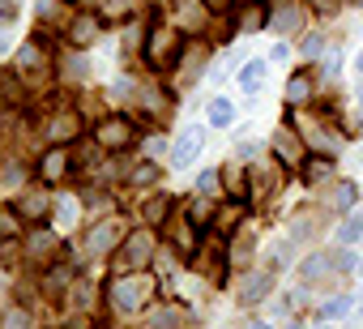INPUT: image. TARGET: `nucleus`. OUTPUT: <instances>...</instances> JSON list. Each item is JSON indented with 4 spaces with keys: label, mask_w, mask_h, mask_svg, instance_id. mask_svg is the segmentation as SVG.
<instances>
[{
    "label": "nucleus",
    "mask_w": 363,
    "mask_h": 329,
    "mask_svg": "<svg viewBox=\"0 0 363 329\" xmlns=\"http://www.w3.org/2000/svg\"><path fill=\"white\" fill-rule=\"evenodd\" d=\"M265 73H269V69H265V60H248V65L240 69V86L252 94V90H261V86H265Z\"/></svg>",
    "instance_id": "18"
},
{
    "label": "nucleus",
    "mask_w": 363,
    "mask_h": 329,
    "mask_svg": "<svg viewBox=\"0 0 363 329\" xmlns=\"http://www.w3.org/2000/svg\"><path fill=\"white\" fill-rule=\"evenodd\" d=\"M333 269H350V257H346V252H337V257L316 252V257H308V261L299 265V278H303L308 286H316V282H320V278H329Z\"/></svg>",
    "instance_id": "5"
},
{
    "label": "nucleus",
    "mask_w": 363,
    "mask_h": 329,
    "mask_svg": "<svg viewBox=\"0 0 363 329\" xmlns=\"http://www.w3.org/2000/svg\"><path fill=\"white\" fill-rule=\"evenodd\" d=\"M56 252H60V240H56V231H48V227H35V231L26 235V261H56Z\"/></svg>",
    "instance_id": "9"
},
{
    "label": "nucleus",
    "mask_w": 363,
    "mask_h": 329,
    "mask_svg": "<svg viewBox=\"0 0 363 329\" xmlns=\"http://www.w3.org/2000/svg\"><path fill=\"white\" fill-rule=\"evenodd\" d=\"M359 235H363V218H350V223H342V231H337L342 244H354Z\"/></svg>",
    "instance_id": "30"
},
{
    "label": "nucleus",
    "mask_w": 363,
    "mask_h": 329,
    "mask_svg": "<svg viewBox=\"0 0 363 329\" xmlns=\"http://www.w3.org/2000/svg\"><path fill=\"white\" fill-rule=\"evenodd\" d=\"M48 214H52V193H48V189H26V193L18 197V218L43 223Z\"/></svg>",
    "instance_id": "8"
},
{
    "label": "nucleus",
    "mask_w": 363,
    "mask_h": 329,
    "mask_svg": "<svg viewBox=\"0 0 363 329\" xmlns=\"http://www.w3.org/2000/svg\"><path fill=\"white\" fill-rule=\"evenodd\" d=\"M154 231H128L124 235V252H120V269H145L150 261H154Z\"/></svg>",
    "instance_id": "3"
},
{
    "label": "nucleus",
    "mask_w": 363,
    "mask_h": 329,
    "mask_svg": "<svg viewBox=\"0 0 363 329\" xmlns=\"http://www.w3.org/2000/svg\"><path fill=\"white\" fill-rule=\"evenodd\" d=\"M120 240H124V227H120L116 218H107V223L90 227V235H86V252H90V257H103V252H111Z\"/></svg>",
    "instance_id": "6"
},
{
    "label": "nucleus",
    "mask_w": 363,
    "mask_h": 329,
    "mask_svg": "<svg viewBox=\"0 0 363 329\" xmlns=\"http://www.w3.org/2000/svg\"><path fill=\"white\" fill-rule=\"evenodd\" d=\"M158 180V167H154V162H137V167H133V184L137 189H150Z\"/></svg>",
    "instance_id": "26"
},
{
    "label": "nucleus",
    "mask_w": 363,
    "mask_h": 329,
    "mask_svg": "<svg viewBox=\"0 0 363 329\" xmlns=\"http://www.w3.org/2000/svg\"><path fill=\"white\" fill-rule=\"evenodd\" d=\"M154 295V278H145V274H133V278H116L111 282V291H107V299H111V308L116 312H137V308H145V299Z\"/></svg>",
    "instance_id": "1"
},
{
    "label": "nucleus",
    "mask_w": 363,
    "mask_h": 329,
    "mask_svg": "<svg viewBox=\"0 0 363 329\" xmlns=\"http://www.w3.org/2000/svg\"><path fill=\"white\" fill-rule=\"evenodd\" d=\"M218 180H223V176H218V172H201V193H210V189H214V184H218Z\"/></svg>",
    "instance_id": "37"
},
{
    "label": "nucleus",
    "mask_w": 363,
    "mask_h": 329,
    "mask_svg": "<svg viewBox=\"0 0 363 329\" xmlns=\"http://www.w3.org/2000/svg\"><path fill=\"white\" fill-rule=\"evenodd\" d=\"M145 218H150V223H162V218H167V197H158V201H145Z\"/></svg>",
    "instance_id": "33"
},
{
    "label": "nucleus",
    "mask_w": 363,
    "mask_h": 329,
    "mask_svg": "<svg viewBox=\"0 0 363 329\" xmlns=\"http://www.w3.org/2000/svg\"><path fill=\"white\" fill-rule=\"evenodd\" d=\"M252 197H269L274 189H278V180H274V172H261V167H252Z\"/></svg>",
    "instance_id": "24"
},
{
    "label": "nucleus",
    "mask_w": 363,
    "mask_h": 329,
    "mask_svg": "<svg viewBox=\"0 0 363 329\" xmlns=\"http://www.w3.org/2000/svg\"><path fill=\"white\" fill-rule=\"evenodd\" d=\"M141 107H145L150 116H167V94H162L158 86H141Z\"/></svg>",
    "instance_id": "21"
},
{
    "label": "nucleus",
    "mask_w": 363,
    "mask_h": 329,
    "mask_svg": "<svg viewBox=\"0 0 363 329\" xmlns=\"http://www.w3.org/2000/svg\"><path fill=\"white\" fill-rule=\"evenodd\" d=\"M308 99H312V73H308V69H299V73L286 82V103H291V107H303Z\"/></svg>",
    "instance_id": "15"
},
{
    "label": "nucleus",
    "mask_w": 363,
    "mask_h": 329,
    "mask_svg": "<svg viewBox=\"0 0 363 329\" xmlns=\"http://www.w3.org/2000/svg\"><path fill=\"white\" fill-rule=\"evenodd\" d=\"M359 77H363V52H359Z\"/></svg>",
    "instance_id": "46"
},
{
    "label": "nucleus",
    "mask_w": 363,
    "mask_h": 329,
    "mask_svg": "<svg viewBox=\"0 0 363 329\" xmlns=\"http://www.w3.org/2000/svg\"><path fill=\"white\" fill-rule=\"evenodd\" d=\"M9 329H30V316H26V312H13V316H9Z\"/></svg>",
    "instance_id": "39"
},
{
    "label": "nucleus",
    "mask_w": 363,
    "mask_h": 329,
    "mask_svg": "<svg viewBox=\"0 0 363 329\" xmlns=\"http://www.w3.org/2000/svg\"><path fill=\"white\" fill-rule=\"evenodd\" d=\"M320 5V13H337V0H316Z\"/></svg>",
    "instance_id": "42"
},
{
    "label": "nucleus",
    "mask_w": 363,
    "mask_h": 329,
    "mask_svg": "<svg viewBox=\"0 0 363 329\" xmlns=\"http://www.w3.org/2000/svg\"><path fill=\"white\" fill-rule=\"evenodd\" d=\"M107 13H128V0H107Z\"/></svg>",
    "instance_id": "41"
},
{
    "label": "nucleus",
    "mask_w": 363,
    "mask_h": 329,
    "mask_svg": "<svg viewBox=\"0 0 363 329\" xmlns=\"http://www.w3.org/2000/svg\"><path fill=\"white\" fill-rule=\"evenodd\" d=\"M5 48H9V35H5V30H0V52H5Z\"/></svg>",
    "instance_id": "43"
},
{
    "label": "nucleus",
    "mask_w": 363,
    "mask_h": 329,
    "mask_svg": "<svg viewBox=\"0 0 363 329\" xmlns=\"http://www.w3.org/2000/svg\"><path fill=\"white\" fill-rule=\"evenodd\" d=\"M77 303L90 308V303H94V286H77Z\"/></svg>",
    "instance_id": "38"
},
{
    "label": "nucleus",
    "mask_w": 363,
    "mask_h": 329,
    "mask_svg": "<svg viewBox=\"0 0 363 329\" xmlns=\"http://www.w3.org/2000/svg\"><path fill=\"white\" fill-rule=\"evenodd\" d=\"M274 154L286 162V167H303V137H299L291 124H282V128L274 133Z\"/></svg>",
    "instance_id": "7"
},
{
    "label": "nucleus",
    "mask_w": 363,
    "mask_h": 329,
    "mask_svg": "<svg viewBox=\"0 0 363 329\" xmlns=\"http://www.w3.org/2000/svg\"><path fill=\"white\" fill-rule=\"evenodd\" d=\"M286 329H303V325H299V320H295V325H286Z\"/></svg>",
    "instance_id": "47"
},
{
    "label": "nucleus",
    "mask_w": 363,
    "mask_h": 329,
    "mask_svg": "<svg viewBox=\"0 0 363 329\" xmlns=\"http://www.w3.org/2000/svg\"><path fill=\"white\" fill-rule=\"evenodd\" d=\"M13 231H18V214H0V235H5V240H9Z\"/></svg>",
    "instance_id": "36"
},
{
    "label": "nucleus",
    "mask_w": 363,
    "mask_h": 329,
    "mask_svg": "<svg viewBox=\"0 0 363 329\" xmlns=\"http://www.w3.org/2000/svg\"><path fill=\"white\" fill-rule=\"evenodd\" d=\"M201 154V128H184L175 137V150H171V158L179 162V167H189V162Z\"/></svg>",
    "instance_id": "13"
},
{
    "label": "nucleus",
    "mask_w": 363,
    "mask_h": 329,
    "mask_svg": "<svg viewBox=\"0 0 363 329\" xmlns=\"http://www.w3.org/2000/svg\"><path fill=\"white\" fill-rule=\"evenodd\" d=\"M18 9H13V0H0V22H9Z\"/></svg>",
    "instance_id": "40"
},
{
    "label": "nucleus",
    "mask_w": 363,
    "mask_h": 329,
    "mask_svg": "<svg viewBox=\"0 0 363 329\" xmlns=\"http://www.w3.org/2000/svg\"><path fill=\"white\" fill-rule=\"evenodd\" d=\"M269 291H274V274L261 269V274H248V282L240 286V299H244V303H257V299H265Z\"/></svg>",
    "instance_id": "14"
},
{
    "label": "nucleus",
    "mask_w": 363,
    "mask_h": 329,
    "mask_svg": "<svg viewBox=\"0 0 363 329\" xmlns=\"http://www.w3.org/2000/svg\"><path fill=\"white\" fill-rule=\"evenodd\" d=\"M333 176V162L329 158H303V180L308 184H325Z\"/></svg>",
    "instance_id": "19"
},
{
    "label": "nucleus",
    "mask_w": 363,
    "mask_h": 329,
    "mask_svg": "<svg viewBox=\"0 0 363 329\" xmlns=\"http://www.w3.org/2000/svg\"><path fill=\"white\" fill-rule=\"evenodd\" d=\"M316 231H320V214H316V210H299V214H295V223H291L295 244H308Z\"/></svg>",
    "instance_id": "16"
},
{
    "label": "nucleus",
    "mask_w": 363,
    "mask_h": 329,
    "mask_svg": "<svg viewBox=\"0 0 363 329\" xmlns=\"http://www.w3.org/2000/svg\"><path fill=\"white\" fill-rule=\"evenodd\" d=\"M248 329H269V325H265V320H252V325H248Z\"/></svg>",
    "instance_id": "44"
},
{
    "label": "nucleus",
    "mask_w": 363,
    "mask_h": 329,
    "mask_svg": "<svg viewBox=\"0 0 363 329\" xmlns=\"http://www.w3.org/2000/svg\"><path fill=\"white\" fill-rule=\"evenodd\" d=\"M299 48H303V56H320V48H325V39H320V35H308V39H303Z\"/></svg>",
    "instance_id": "35"
},
{
    "label": "nucleus",
    "mask_w": 363,
    "mask_h": 329,
    "mask_svg": "<svg viewBox=\"0 0 363 329\" xmlns=\"http://www.w3.org/2000/svg\"><path fill=\"white\" fill-rule=\"evenodd\" d=\"M179 325V312L175 308H158L154 312V329H175Z\"/></svg>",
    "instance_id": "31"
},
{
    "label": "nucleus",
    "mask_w": 363,
    "mask_h": 329,
    "mask_svg": "<svg viewBox=\"0 0 363 329\" xmlns=\"http://www.w3.org/2000/svg\"><path fill=\"white\" fill-rule=\"evenodd\" d=\"M359 308H363V299H359Z\"/></svg>",
    "instance_id": "50"
},
{
    "label": "nucleus",
    "mask_w": 363,
    "mask_h": 329,
    "mask_svg": "<svg viewBox=\"0 0 363 329\" xmlns=\"http://www.w3.org/2000/svg\"><path fill=\"white\" fill-rule=\"evenodd\" d=\"M354 197H359V189H354L350 180H342V184L329 193V214H346V210L354 206Z\"/></svg>",
    "instance_id": "17"
},
{
    "label": "nucleus",
    "mask_w": 363,
    "mask_h": 329,
    "mask_svg": "<svg viewBox=\"0 0 363 329\" xmlns=\"http://www.w3.org/2000/svg\"><path fill=\"white\" fill-rule=\"evenodd\" d=\"M231 120H235V103H231V99H214V103H210V124H214V128H227Z\"/></svg>",
    "instance_id": "22"
},
{
    "label": "nucleus",
    "mask_w": 363,
    "mask_h": 329,
    "mask_svg": "<svg viewBox=\"0 0 363 329\" xmlns=\"http://www.w3.org/2000/svg\"><path fill=\"white\" fill-rule=\"evenodd\" d=\"M223 5H227V0H210V9H223Z\"/></svg>",
    "instance_id": "45"
},
{
    "label": "nucleus",
    "mask_w": 363,
    "mask_h": 329,
    "mask_svg": "<svg viewBox=\"0 0 363 329\" xmlns=\"http://www.w3.org/2000/svg\"><path fill=\"white\" fill-rule=\"evenodd\" d=\"M179 56H184V43H179V35L171 30V26H154L150 35H145V60H150V69H171Z\"/></svg>",
    "instance_id": "2"
},
{
    "label": "nucleus",
    "mask_w": 363,
    "mask_h": 329,
    "mask_svg": "<svg viewBox=\"0 0 363 329\" xmlns=\"http://www.w3.org/2000/svg\"><path fill=\"white\" fill-rule=\"evenodd\" d=\"M346 308H350V299H342V295H337V299H329V303H325V308H320V316H325V320H329V316H342V312H346Z\"/></svg>",
    "instance_id": "34"
},
{
    "label": "nucleus",
    "mask_w": 363,
    "mask_h": 329,
    "mask_svg": "<svg viewBox=\"0 0 363 329\" xmlns=\"http://www.w3.org/2000/svg\"><path fill=\"white\" fill-rule=\"evenodd\" d=\"M320 329H329V325H320Z\"/></svg>",
    "instance_id": "49"
},
{
    "label": "nucleus",
    "mask_w": 363,
    "mask_h": 329,
    "mask_svg": "<svg viewBox=\"0 0 363 329\" xmlns=\"http://www.w3.org/2000/svg\"><path fill=\"white\" fill-rule=\"evenodd\" d=\"M189 227H193V231H201V227H210V201H206V197H197V201H189Z\"/></svg>",
    "instance_id": "25"
},
{
    "label": "nucleus",
    "mask_w": 363,
    "mask_h": 329,
    "mask_svg": "<svg viewBox=\"0 0 363 329\" xmlns=\"http://www.w3.org/2000/svg\"><path fill=\"white\" fill-rule=\"evenodd\" d=\"M65 286H69V269H52V274L43 278V291H48V295H65Z\"/></svg>",
    "instance_id": "27"
},
{
    "label": "nucleus",
    "mask_w": 363,
    "mask_h": 329,
    "mask_svg": "<svg viewBox=\"0 0 363 329\" xmlns=\"http://www.w3.org/2000/svg\"><path fill=\"white\" fill-rule=\"evenodd\" d=\"M248 252H252V235H240V240H235V252H231V265H244Z\"/></svg>",
    "instance_id": "32"
},
{
    "label": "nucleus",
    "mask_w": 363,
    "mask_h": 329,
    "mask_svg": "<svg viewBox=\"0 0 363 329\" xmlns=\"http://www.w3.org/2000/svg\"><path fill=\"white\" fill-rule=\"evenodd\" d=\"M77 133H82V120H77L73 111H56V116L48 120V137H52V145H69Z\"/></svg>",
    "instance_id": "12"
},
{
    "label": "nucleus",
    "mask_w": 363,
    "mask_h": 329,
    "mask_svg": "<svg viewBox=\"0 0 363 329\" xmlns=\"http://www.w3.org/2000/svg\"><path fill=\"white\" fill-rule=\"evenodd\" d=\"M154 5H171V0H154Z\"/></svg>",
    "instance_id": "48"
},
{
    "label": "nucleus",
    "mask_w": 363,
    "mask_h": 329,
    "mask_svg": "<svg viewBox=\"0 0 363 329\" xmlns=\"http://www.w3.org/2000/svg\"><path fill=\"white\" fill-rule=\"evenodd\" d=\"M94 141H99L103 150H124V145L133 141V124H128L124 116H103L99 128H94Z\"/></svg>",
    "instance_id": "4"
},
{
    "label": "nucleus",
    "mask_w": 363,
    "mask_h": 329,
    "mask_svg": "<svg viewBox=\"0 0 363 329\" xmlns=\"http://www.w3.org/2000/svg\"><path fill=\"white\" fill-rule=\"evenodd\" d=\"M26 180V172L18 167V162H9V167H0V184H5V189H18Z\"/></svg>",
    "instance_id": "28"
},
{
    "label": "nucleus",
    "mask_w": 363,
    "mask_h": 329,
    "mask_svg": "<svg viewBox=\"0 0 363 329\" xmlns=\"http://www.w3.org/2000/svg\"><path fill=\"white\" fill-rule=\"evenodd\" d=\"M359 274H363V265H359Z\"/></svg>",
    "instance_id": "51"
},
{
    "label": "nucleus",
    "mask_w": 363,
    "mask_h": 329,
    "mask_svg": "<svg viewBox=\"0 0 363 329\" xmlns=\"http://www.w3.org/2000/svg\"><path fill=\"white\" fill-rule=\"evenodd\" d=\"M39 172H43V180H60V176L69 172V158H65V150H60V145L43 158V167H39Z\"/></svg>",
    "instance_id": "20"
},
{
    "label": "nucleus",
    "mask_w": 363,
    "mask_h": 329,
    "mask_svg": "<svg viewBox=\"0 0 363 329\" xmlns=\"http://www.w3.org/2000/svg\"><path fill=\"white\" fill-rule=\"evenodd\" d=\"M18 65H22V69H43L48 60H43V52H39V48H22V56H18Z\"/></svg>",
    "instance_id": "29"
},
{
    "label": "nucleus",
    "mask_w": 363,
    "mask_h": 329,
    "mask_svg": "<svg viewBox=\"0 0 363 329\" xmlns=\"http://www.w3.org/2000/svg\"><path fill=\"white\" fill-rule=\"evenodd\" d=\"M94 30H99V26H94L90 18H77V22L69 26V43H73V48H86V43L94 39Z\"/></svg>",
    "instance_id": "23"
},
{
    "label": "nucleus",
    "mask_w": 363,
    "mask_h": 329,
    "mask_svg": "<svg viewBox=\"0 0 363 329\" xmlns=\"http://www.w3.org/2000/svg\"><path fill=\"white\" fill-rule=\"evenodd\" d=\"M269 26H274L278 35H295V30L303 26V5H295V0H282V5L269 13Z\"/></svg>",
    "instance_id": "11"
},
{
    "label": "nucleus",
    "mask_w": 363,
    "mask_h": 329,
    "mask_svg": "<svg viewBox=\"0 0 363 329\" xmlns=\"http://www.w3.org/2000/svg\"><path fill=\"white\" fill-rule=\"evenodd\" d=\"M231 13H235V26H240V30H261V26H269L265 0H240Z\"/></svg>",
    "instance_id": "10"
}]
</instances>
